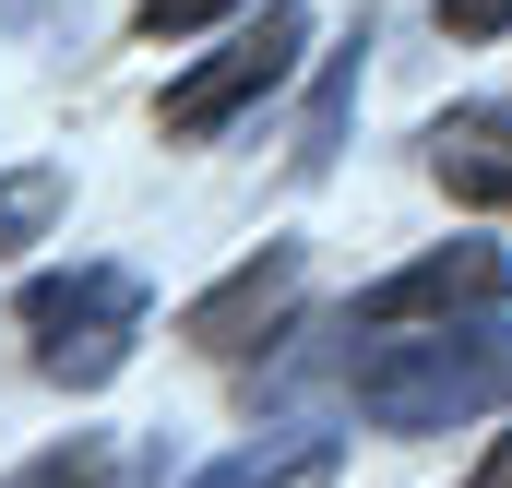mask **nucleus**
Instances as JSON below:
<instances>
[{"label":"nucleus","mask_w":512,"mask_h":488,"mask_svg":"<svg viewBox=\"0 0 512 488\" xmlns=\"http://www.w3.org/2000/svg\"><path fill=\"white\" fill-rule=\"evenodd\" d=\"M298 286H310V262H298V239H274V250H251L239 274H215V286L179 310V334H191L203 358H262V346L286 334Z\"/></svg>","instance_id":"39448f33"},{"label":"nucleus","mask_w":512,"mask_h":488,"mask_svg":"<svg viewBox=\"0 0 512 488\" xmlns=\"http://www.w3.org/2000/svg\"><path fill=\"white\" fill-rule=\"evenodd\" d=\"M60 203H72V179H60V167H0V262H12L24 239H48V227H60Z\"/></svg>","instance_id":"0eeeda50"},{"label":"nucleus","mask_w":512,"mask_h":488,"mask_svg":"<svg viewBox=\"0 0 512 488\" xmlns=\"http://www.w3.org/2000/svg\"><path fill=\"white\" fill-rule=\"evenodd\" d=\"M501 310H512V250L501 239H441L417 262H393L346 322L358 334H405V322H501Z\"/></svg>","instance_id":"20e7f679"},{"label":"nucleus","mask_w":512,"mask_h":488,"mask_svg":"<svg viewBox=\"0 0 512 488\" xmlns=\"http://www.w3.org/2000/svg\"><path fill=\"white\" fill-rule=\"evenodd\" d=\"M12 334H24V358L48 369L60 393H96V381H120L131 346H143V274H131V262L36 274V286L12 298Z\"/></svg>","instance_id":"f03ea898"},{"label":"nucleus","mask_w":512,"mask_h":488,"mask_svg":"<svg viewBox=\"0 0 512 488\" xmlns=\"http://www.w3.org/2000/svg\"><path fill=\"white\" fill-rule=\"evenodd\" d=\"M477 488H512V429L489 441V465H477Z\"/></svg>","instance_id":"f8f14e48"},{"label":"nucleus","mask_w":512,"mask_h":488,"mask_svg":"<svg viewBox=\"0 0 512 488\" xmlns=\"http://www.w3.org/2000/svg\"><path fill=\"white\" fill-rule=\"evenodd\" d=\"M239 0H131V24L143 36H203V24H227Z\"/></svg>","instance_id":"1a4fd4ad"},{"label":"nucleus","mask_w":512,"mask_h":488,"mask_svg":"<svg viewBox=\"0 0 512 488\" xmlns=\"http://www.w3.org/2000/svg\"><path fill=\"white\" fill-rule=\"evenodd\" d=\"M310 453H227V465H203L191 488H274V477H298Z\"/></svg>","instance_id":"9d476101"},{"label":"nucleus","mask_w":512,"mask_h":488,"mask_svg":"<svg viewBox=\"0 0 512 488\" xmlns=\"http://www.w3.org/2000/svg\"><path fill=\"white\" fill-rule=\"evenodd\" d=\"M441 36H512V0H441Z\"/></svg>","instance_id":"9b49d317"},{"label":"nucleus","mask_w":512,"mask_h":488,"mask_svg":"<svg viewBox=\"0 0 512 488\" xmlns=\"http://www.w3.org/2000/svg\"><path fill=\"white\" fill-rule=\"evenodd\" d=\"M96 477H108V453H96V441H60V453H36L12 488H96Z\"/></svg>","instance_id":"6e6552de"},{"label":"nucleus","mask_w":512,"mask_h":488,"mask_svg":"<svg viewBox=\"0 0 512 488\" xmlns=\"http://www.w3.org/2000/svg\"><path fill=\"white\" fill-rule=\"evenodd\" d=\"M298 48H310V12H298V0H262V24H239L215 60H191V72L167 84V143H215L239 108H262V96L298 72Z\"/></svg>","instance_id":"7ed1b4c3"},{"label":"nucleus","mask_w":512,"mask_h":488,"mask_svg":"<svg viewBox=\"0 0 512 488\" xmlns=\"http://www.w3.org/2000/svg\"><path fill=\"white\" fill-rule=\"evenodd\" d=\"M489 405H512V334L501 322H405L382 346H358V417L393 429V441L489 417Z\"/></svg>","instance_id":"f257e3e1"},{"label":"nucleus","mask_w":512,"mask_h":488,"mask_svg":"<svg viewBox=\"0 0 512 488\" xmlns=\"http://www.w3.org/2000/svg\"><path fill=\"white\" fill-rule=\"evenodd\" d=\"M489 143H501V120H441L429 167H441L453 203H512V155H489Z\"/></svg>","instance_id":"423d86ee"}]
</instances>
